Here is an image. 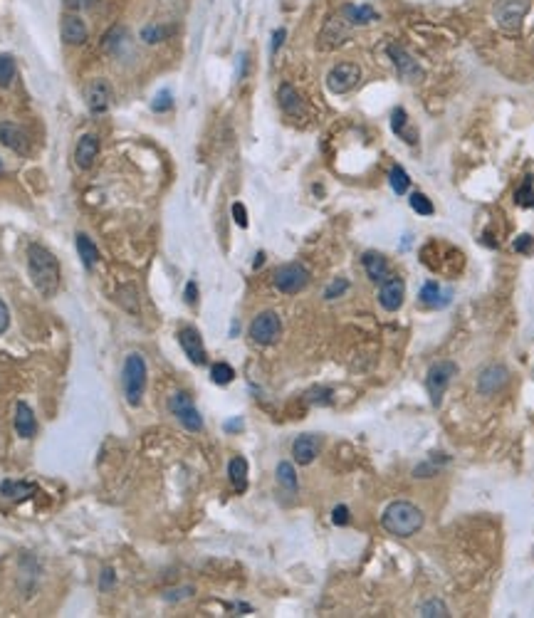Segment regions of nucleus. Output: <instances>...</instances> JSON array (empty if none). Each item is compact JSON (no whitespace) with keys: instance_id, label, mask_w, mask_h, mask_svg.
<instances>
[{"instance_id":"24","label":"nucleus","mask_w":534,"mask_h":618,"mask_svg":"<svg viewBox=\"0 0 534 618\" xmlns=\"http://www.w3.org/2000/svg\"><path fill=\"white\" fill-rule=\"evenodd\" d=\"M339 16H342L352 27L368 25V23L378 20V13L373 11L371 6H344L342 11H339Z\"/></svg>"},{"instance_id":"16","label":"nucleus","mask_w":534,"mask_h":618,"mask_svg":"<svg viewBox=\"0 0 534 618\" xmlns=\"http://www.w3.org/2000/svg\"><path fill=\"white\" fill-rule=\"evenodd\" d=\"M60 37L65 45H85L89 40V30H87L85 20H82L77 13H67L60 23Z\"/></svg>"},{"instance_id":"45","label":"nucleus","mask_w":534,"mask_h":618,"mask_svg":"<svg viewBox=\"0 0 534 618\" xmlns=\"http://www.w3.org/2000/svg\"><path fill=\"white\" fill-rule=\"evenodd\" d=\"M285 37H287V30H285V27H278V30L273 32V42H270V55H278V50L282 47Z\"/></svg>"},{"instance_id":"48","label":"nucleus","mask_w":534,"mask_h":618,"mask_svg":"<svg viewBox=\"0 0 534 618\" xmlns=\"http://www.w3.org/2000/svg\"><path fill=\"white\" fill-rule=\"evenodd\" d=\"M65 8L70 13H77L82 8V0H65Z\"/></svg>"},{"instance_id":"38","label":"nucleus","mask_w":534,"mask_h":618,"mask_svg":"<svg viewBox=\"0 0 534 618\" xmlns=\"http://www.w3.org/2000/svg\"><path fill=\"white\" fill-rule=\"evenodd\" d=\"M151 109L159 111V114H163V111H171L173 109V94L168 89H161L156 97H154L151 101Z\"/></svg>"},{"instance_id":"22","label":"nucleus","mask_w":534,"mask_h":618,"mask_svg":"<svg viewBox=\"0 0 534 618\" xmlns=\"http://www.w3.org/2000/svg\"><path fill=\"white\" fill-rule=\"evenodd\" d=\"M15 433L20 438H25V440L35 438V433H37L35 413H32V408L27 406L25 401H18L15 403Z\"/></svg>"},{"instance_id":"17","label":"nucleus","mask_w":534,"mask_h":618,"mask_svg":"<svg viewBox=\"0 0 534 618\" xmlns=\"http://www.w3.org/2000/svg\"><path fill=\"white\" fill-rule=\"evenodd\" d=\"M319 447H322V438L314 435V433H302V435L292 443L294 462H297V465H312L319 455Z\"/></svg>"},{"instance_id":"47","label":"nucleus","mask_w":534,"mask_h":618,"mask_svg":"<svg viewBox=\"0 0 534 618\" xmlns=\"http://www.w3.org/2000/svg\"><path fill=\"white\" fill-rule=\"evenodd\" d=\"M198 299V285L196 282H188L186 285V304H196Z\"/></svg>"},{"instance_id":"5","label":"nucleus","mask_w":534,"mask_h":618,"mask_svg":"<svg viewBox=\"0 0 534 618\" xmlns=\"http://www.w3.org/2000/svg\"><path fill=\"white\" fill-rule=\"evenodd\" d=\"M455 373H458V364L455 361H435L433 366L426 373V388H428V396L433 406H440L443 403V396L448 391V386L453 383Z\"/></svg>"},{"instance_id":"23","label":"nucleus","mask_w":534,"mask_h":618,"mask_svg":"<svg viewBox=\"0 0 534 618\" xmlns=\"http://www.w3.org/2000/svg\"><path fill=\"white\" fill-rule=\"evenodd\" d=\"M126 47H129V32H126V27H121V25H114L104 35V40H101V50H104L109 57H124Z\"/></svg>"},{"instance_id":"10","label":"nucleus","mask_w":534,"mask_h":618,"mask_svg":"<svg viewBox=\"0 0 534 618\" xmlns=\"http://www.w3.org/2000/svg\"><path fill=\"white\" fill-rule=\"evenodd\" d=\"M85 99H87V109L94 116H101L109 111L111 99H114V89H111V85L104 77H99V80L89 82V87L85 89Z\"/></svg>"},{"instance_id":"43","label":"nucleus","mask_w":534,"mask_h":618,"mask_svg":"<svg viewBox=\"0 0 534 618\" xmlns=\"http://www.w3.org/2000/svg\"><path fill=\"white\" fill-rule=\"evenodd\" d=\"M332 522L337 524V527H344V524H349V507H347V505H339V507H334Z\"/></svg>"},{"instance_id":"28","label":"nucleus","mask_w":534,"mask_h":618,"mask_svg":"<svg viewBox=\"0 0 534 618\" xmlns=\"http://www.w3.org/2000/svg\"><path fill=\"white\" fill-rule=\"evenodd\" d=\"M173 35V25H161V23H149L142 27V40L147 45H159Z\"/></svg>"},{"instance_id":"42","label":"nucleus","mask_w":534,"mask_h":618,"mask_svg":"<svg viewBox=\"0 0 534 618\" xmlns=\"http://www.w3.org/2000/svg\"><path fill=\"white\" fill-rule=\"evenodd\" d=\"M114 583H116L114 569L104 567V569H101V574H99V588H101V591H109V588H114Z\"/></svg>"},{"instance_id":"33","label":"nucleus","mask_w":534,"mask_h":618,"mask_svg":"<svg viewBox=\"0 0 534 618\" xmlns=\"http://www.w3.org/2000/svg\"><path fill=\"white\" fill-rule=\"evenodd\" d=\"M211 378L213 383H218V386H228V383L235 378V369L230 366V364H213L211 366Z\"/></svg>"},{"instance_id":"51","label":"nucleus","mask_w":534,"mask_h":618,"mask_svg":"<svg viewBox=\"0 0 534 618\" xmlns=\"http://www.w3.org/2000/svg\"><path fill=\"white\" fill-rule=\"evenodd\" d=\"M262 262H265V255H262V252H257V260H255V267H260Z\"/></svg>"},{"instance_id":"35","label":"nucleus","mask_w":534,"mask_h":618,"mask_svg":"<svg viewBox=\"0 0 534 618\" xmlns=\"http://www.w3.org/2000/svg\"><path fill=\"white\" fill-rule=\"evenodd\" d=\"M15 80V60L11 55H0V87H11Z\"/></svg>"},{"instance_id":"52","label":"nucleus","mask_w":534,"mask_h":618,"mask_svg":"<svg viewBox=\"0 0 534 618\" xmlns=\"http://www.w3.org/2000/svg\"><path fill=\"white\" fill-rule=\"evenodd\" d=\"M0 171H3V161H0Z\"/></svg>"},{"instance_id":"41","label":"nucleus","mask_w":534,"mask_h":618,"mask_svg":"<svg viewBox=\"0 0 534 618\" xmlns=\"http://www.w3.org/2000/svg\"><path fill=\"white\" fill-rule=\"evenodd\" d=\"M514 252H522V255H532L534 252V237L532 235H519L517 240H514Z\"/></svg>"},{"instance_id":"44","label":"nucleus","mask_w":534,"mask_h":618,"mask_svg":"<svg viewBox=\"0 0 534 618\" xmlns=\"http://www.w3.org/2000/svg\"><path fill=\"white\" fill-rule=\"evenodd\" d=\"M232 221H235V225L247 228V211L242 203H232Z\"/></svg>"},{"instance_id":"21","label":"nucleus","mask_w":534,"mask_h":618,"mask_svg":"<svg viewBox=\"0 0 534 618\" xmlns=\"http://www.w3.org/2000/svg\"><path fill=\"white\" fill-rule=\"evenodd\" d=\"M361 265H364V270H366L368 280H373V282H383V280H388V277H391V265H388L386 257H383L381 252H376V250L364 252Z\"/></svg>"},{"instance_id":"25","label":"nucleus","mask_w":534,"mask_h":618,"mask_svg":"<svg viewBox=\"0 0 534 618\" xmlns=\"http://www.w3.org/2000/svg\"><path fill=\"white\" fill-rule=\"evenodd\" d=\"M35 493H37V485L32 483H20V480H3V483H0V495L8 500H15V502L32 498Z\"/></svg>"},{"instance_id":"20","label":"nucleus","mask_w":534,"mask_h":618,"mask_svg":"<svg viewBox=\"0 0 534 618\" xmlns=\"http://www.w3.org/2000/svg\"><path fill=\"white\" fill-rule=\"evenodd\" d=\"M97 156H99V136L97 134H85L80 141H77L75 149V161L82 171H89L94 166Z\"/></svg>"},{"instance_id":"19","label":"nucleus","mask_w":534,"mask_h":618,"mask_svg":"<svg viewBox=\"0 0 534 618\" xmlns=\"http://www.w3.org/2000/svg\"><path fill=\"white\" fill-rule=\"evenodd\" d=\"M178 342H181V349L186 352V357L191 359L196 366L206 364V347H203V339L198 334V329L193 327H183L178 332Z\"/></svg>"},{"instance_id":"37","label":"nucleus","mask_w":534,"mask_h":618,"mask_svg":"<svg viewBox=\"0 0 534 618\" xmlns=\"http://www.w3.org/2000/svg\"><path fill=\"white\" fill-rule=\"evenodd\" d=\"M421 616H426V618H433V616L445 618V616H450V613H448V608H445L443 601H438V598H430V601H426L423 606H421Z\"/></svg>"},{"instance_id":"2","label":"nucleus","mask_w":534,"mask_h":618,"mask_svg":"<svg viewBox=\"0 0 534 618\" xmlns=\"http://www.w3.org/2000/svg\"><path fill=\"white\" fill-rule=\"evenodd\" d=\"M426 517L421 512V507H416L409 500H396L391 502L381 514V524L388 534L401 539H409L414 534H418V529L423 527Z\"/></svg>"},{"instance_id":"36","label":"nucleus","mask_w":534,"mask_h":618,"mask_svg":"<svg viewBox=\"0 0 534 618\" xmlns=\"http://www.w3.org/2000/svg\"><path fill=\"white\" fill-rule=\"evenodd\" d=\"M409 203H411V208H414V211L418 213V216H433V213H435V208H433V203H430V198L423 196V193H418V191L411 193Z\"/></svg>"},{"instance_id":"6","label":"nucleus","mask_w":534,"mask_h":618,"mask_svg":"<svg viewBox=\"0 0 534 618\" xmlns=\"http://www.w3.org/2000/svg\"><path fill=\"white\" fill-rule=\"evenodd\" d=\"M273 285L282 295H297V292H302L309 285V270L302 262H287V265H282L275 272Z\"/></svg>"},{"instance_id":"26","label":"nucleus","mask_w":534,"mask_h":618,"mask_svg":"<svg viewBox=\"0 0 534 618\" xmlns=\"http://www.w3.org/2000/svg\"><path fill=\"white\" fill-rule=\"evenodd\" d=\"M228 478H230V485L235 493H245L247 490V460L245 457H232L230 462H228Z\"/></svg>"},{"instance_id":"12","label":"nucleus","mask_w":534,"mask_h":618,"mask_svg":"<svg viewBox=\"0 0 534 618\" xmlns=\"http://www.w3.org/2000/svg\"><path fill=\"white\" fill-rule=\"evenodd\" d=\"M507 378H509V373L502 364H490V366H485L478 376V393L480 396H495V393L502 391V388L507 386Z\"/></svg>"},{"instance_id":"50","label":"nucleus","mask_w":534,"mask_h":618,"mask_svg":"<svg viewBox=\"0 0 534 618\" xmlns=\"http://www.w3.org/2000/svg\"><path fill=\"white\" fill-rule=\"evenodd\" d=\"M97 3H99V0H82V6H85V8H94Z\"/></svg>"},{"instance_id":"30","label":"nucleus","mask_w":534,"mask_h":618,"mask_svg":"<svg viewBox=\"0 0 534 618\" xmlns=\"http://www.w3.org/2000/svg\"><path fill=\"white\" fill-rule=\"evenodd\" d=\"M406 126H409V114H406V109H401V106H398V109H393V114H391V129H393V134L404 136L409 144H414L416 134L406 131Z\"/></svg>"},{"instance_id":"14","label":"nucleus","mask_w":534,"mask_h":618,"mask_svg":"<svg viewBox=\"0 0 534 618\" xmlns=\"http://www.w3.org/2000/svg\"><path fill=\"white\" fill-rule=\"evenodd\" d=\"M388 57L393 60V67H396L398 77L404 82H418L421 77H423L421 65L401 45H388Z\"/></svg>"},{"instance_id":"29","label":"nucleus","mask_w":534,"mask_h":618,"mask_svg":"<svg viewBox=\"0 0 534 618\" xmlns=\"http://www.w3.org/2000/svg\"><path fill=\"white\" fill-rule=\"evenodd\" d=\"M278 485L290 495L297 493V473H294L292 462H280L278 465Z\"/></svg>"},{"instance_id":"15","label":"nucleus","mask_w":534,"mask_h":618,"mask_svg":"<svg viewBox=\"0 0 534 618\" xmlns=\"http://www.w3.org/2000/svg\"><path fill=\"white\" fill-rule=\"evenodd\" d=\"M0 144L6 146V149L15 151V154H20V156L30 154V139H27L25 131L18 124H13V121H0Z\"/></svg>"},{"instance_id":"34","label":"nucleus","mask_w":534,"mask_h":618,"mask_svg":"<svg viewBox=\"0 0 534 618\" xmlns=\"http://www.w3.org/2000/svg\"><path fill=\"white\" fill-rule=\"evenodd\" d=\"M440 285L435 280H430V282H426L423 285V290H421V302H423L426 307H438V304H443V302H440Z\"/></svg>"},{"instance_id":"3","label":"nucleus","mask_w":534,"mask_h":618,"mask_svg":"<svg viewBox=\"0 0 534 618\" xmlns=\"http://www.w3.org/2000/svg\"><path fill=\"white\" fill-rule=\"evenodd\" d=\"M124 393H126V401L131 406H139L144 398V391H147V361H144L142 354H129L124 361Z\"/></svg>"},{"instance_id":"32","label":"nucleus","mask_w":534,"mask_h":618,"mask_svg":"<svg viewBox=\"0 0 534 618\" xmlns=\"http://www.w3.org/2000/svg\"><path fill=\"white\" fill-rule=\"evenodd\" d=\"M514 203L519 208H534V178L527 176L522 186L514 191Z\"/></svg>"},{"instance_id":"11","label":"nucleus","mask_w":534,"mask_h":618,"mask_svg":"<svg viewBox=\"0 0 534 618\" xmlns=\"http://www.w3.org/2000/svg\"><path fill=\"white\" fill-rule=\"evenodd\" d=\"M349 32H352V25L342 16L329 18L319 32V50H334V47L344 45L349 40Z\"/></svg>"},{"instance_id":"27","label":"nucleus","mask_w":534,"mask_h":618,"mask_svg":"<svg viewBox=\"0 0 534 618\" xmlns=\"http://www.w3.org/2000/svg\"><path fill=\"white\" fill-rule=\"evenodd\" d=\"M75 245H77V252H80L82 265H85L87 270H94L97 260H99V250H97L94 240H92L89 235H85V233H80V235H77V240H75Z\"/></svg>"},{"instance_id":"13","label":"nucleus","mask_w":534,"mask_h":618,"mask_svg":"<svg viewBox=\"0 0 534 618\" xmlns=\"http://www.w3.org/2000/svg\"><path fill=\"white\" fill-rule=\"evenodd\" d=\"M406 299V282L401 277H388V280L381 282V290H378V302L386 312H398L404 307Z\"/></svg>"},{"instance_id":"46","label":"nucleus","mask_w":534,"mask_h":618,"mask_svg":"<svg viewBox=\"0 0 534 618\" xmlns=\"http://www.w3.org/2000/svg\"><path fill=\"white\" fill-rule=\"evenodd\" d=\"M8 327H11V312H8L6 302L0 299V334H6Z\"/></svg>"},{"instance_id":"8","label":"nucleus","mask_w":534,"mask_h":618,"mask_svg":"<svg viewBox=\"0 0 534 618\" xmlns=\"http://www.w3.org/2000/svg\"><path fill=\"white\" fill-rule=\"evenodd\" d=\"M282 334V322H280L278 312H260L250 324V339L260 347H270L275 344Z\"/></svg>"},{"instance_id":"31","label":"nucleus","mask_w":534,"mask_h":618,"mask_svg":"<svg viewBox=\"0 0 534 618\" xmlns=\"http://www.w3.org/2000/svg\"><path fill=\"white\" fill-rule=\"evenodd\" d=\"M388 183H391L393 193L404 196V193L409 191V186H411V178H409V173H406L404 166H393L391 171H388Z\"/></svg>"},{"instance_id":"18","label":"nucleus","mask_w":534,"mask_h":618,"mask_svg":"<svg viewBox=\"0 0 534 618\" xmlns=\"http://www.w3.org/2000/svg\"><path fill=\"white\" fill-rule=\"evenodd\" d=\"M278 101H280V109H282L287 116H292V119H302V116H307V104H304L302 94H299L290 82L280 85Z\"/></svg>"},{"instance_id":"4","label":"nucleus","mask_w":534,"mask_h":618,"mask_svg":"<svg viewBox=\"0 0 534 618\" xmlns=\"http://www.w3.org/2000/svg\"><path fill=\"white\" fill-rule=\"evenodd\" d=\"M529 6H532L529 0H497L492 16L499 30L507 32V35H517L524 16L529 13Z\"/></svg>"},{"instance_id":"9","label":"nucleus","mask_w":534,"mask_h":618,"mask_svg":"<svg viewBox=\"0 0 534 618\" xmlns=\"http://www.w3.org/2000/svg\"><path fill=\"white\" fill-rule=\"evenodd\" d=\"M359 80H361L359 65H354V62H339V65H334L332 70H329L327 87L332 94H347V92H352L354 87L359 85Z\"/></svg>"},{"instance_id":"39","label":"nucleus","mask_w":534,"mask_h":618,"mask_svg":"<svg viewBox=\"0 0 534 618\" xmlns=\"http://www.w3.org/2000/svg\"><path fill=\"white\" fill-rule=\"evenodd\" d=\"M347 290H349L347 277H337V280H332V285L324 290V299H337V297H342Z\"/></svg>"},{"instance_id":"1","label":"nucleus","mask_w":534,"mask_h":618,"mask_svg":"<svg viewBox=\"0 0 534 618\" xmlns=\"http://www.w3.org/2000/svg\"><path fill=\"white\" fill-rule=\"evenodd\" d=\"M27 272L30 280L35 285V290L40 292L45 299L55 297L57 287H60V262L57 257L47 250L40 242H30L27 245Z\"/></svg>"},{"instance_id":"49","label":"nucleus","mask_w":534,"mask_h":618,"mask_svg":"<svg viewBox=\"0 0 534 618\" xmlns=\"http://www.w3.org/2000/svg\"><path fill=\"white\" fill-rule=\"evenodd\" d=\"M245 65H247V55H240V67H237V80L245 77Z\"/></svg>"},{"instance_id":"40","label":"nucleus","mask_w":534,"mask_h":618,"mask_svg":"<svg viewBox=\"0 0 534 618\" xmlns=\"http://www.w3.org/2000/svg\"><path fill=\"white\" fill-rule=\"evenodd\" d=\"M307 401L319 403V406H329V403H332V391H329V388H312V391L307 393Z\"/></svg>"},{"instance_id":"7","label":"nucleus","mask_w":534,"mask_h":618,"mask_svg":"<svg viewBox=\"0 0 534 618\" xmlns=\"http://www.w3.org/2000/svg\"><path fill=\"white\" fill-rule=\"evenodd\" d=\"M168 408H171V413L178 418V423H181L186 431H191V433H201L203 431V418H201V413H198L193 398L188 396L186 391L173 393V396L168 398Z\"/></svg>"}]
</instances>
